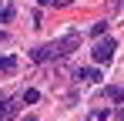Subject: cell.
<instances>
[{
  "label": "cell",
  "mask_w": 124,
  "mask_h": 121,
  "mask_svg": "<svg viewBox=\"0 0 124 121\" xmlns=\"http://www.w3.org/2000/svg\"><path fill=\"white\" fill-rule=\"evenodd\" d=\"M10 17H14V7H0V24H7Z\"/></svg>",
  "instance_id": "9"
},
{
  "label": "cell",
  "mask_w": 124,
  "mask_h": 121,
  "mask_svg": "<svg viewBox=\"0 0 124 121\" xmlns=\"http://www.w3.org/2000/svg\"><path fill=\"white\" fill-rule=\"evenodd\" d=\"M30 57L37 60V64H47V60H61V51H57V44H44V47H34L30 51Z\"/></svg>",
  "instance_id": "2"
},
{
  "label": "cell",
  "mask_w": 124,
  "mask_h": 121,
  "mask_svg": "<svg viewBox=\"0 0 124 121\" xmlns=\"http://www.w3.org/2000/svg\"><path fill=\"white\" fill-rule=\"evenodd\" d=\"M37 3H40V7H54V0H37Z\"/></svg>",
  "instance_id": "11"
},
{
  "label": "cell",
  "mask_w": 124,
  "mask_h": 121,
  "mask_svg": "<svg viewBox=\"0 0 124 121\" xmlns=\"http://www.w3.org/2000/svg\"><path fill=\"white\" fill-rule=\"evenodd\" d=\"M117 121H124V114H121V118H117Z\"/></svg>",
  "instance_id": "14"
},
{
  "label": "cell",
  "mask_w": 124,
  "mask_h": 121,
  "mask_svg": "<svg viewBox=\"0 0 124 121\" xmlns=\"http://www.w3.org/2000/svg\"><path fill=\"white\" fill-rule=\"evenodd\" d=\"M77 78H84V81H101V71H97V67H81Z\"/></svg>",
  "instance_id": "6"
},
{
  "label": "cell",
  "mask_w": 124,
  "mask_h": 121,
  "mask_svg": "<svg viewBox=\"0 0 124 121\" xmlns=\"http://www.w3.org/2000/svg\"><path fill=\"white\" fill-rule=\"evenodd\" d=\"M67 3H70V0H54V7H67Z\"/></svg>",
  "instance_id": "12"
},
{
  "label": "cell",
  "mask_w": 124,
  "mask_h": 121,
  "mask_svg": "<svg viewBox=\"0 0 124 121\" xmlns=\"http://www.w3.org/2000/svg\"><path fill=\"white\" fill-rule=\"evenodd\" d=\"M0 71H3V74H14V71H17V57H10V54L0 57Z\"/></svg>",
  "instance_id": "5"
},
{
  "label": "cell",
  "mask_w": 124,
  "mask_h": 121,
  "mask_svg": "<svg viewBox=\"0 0 124 121\" xmlns=\"http://www.w3.org/2000/svg\"><path fill=\"white\" fill-rule=\"evenodd\" d=\"M20 121H37V118H34V114H27V118H20Z\"/></svg>",
  "instance_id": "13"
},
{
  "label": "cell",
  "mask_w": 124,
  "mask_h": 121,
  "mask_svg": "<svg viewBox=\"0 0 124 121\" xmlns=\"http://www.w3.org/2000/svg\"><path fill=\"white\" fill-rule=\"evenodd\" d=\"M114 51H117V40H97V44H94V60H97V64H111V57H114Z\"/></svg>",
  "instance_id": "1"
},
{
  "label": "cell",
  "mask_w": 124,
  "mask_h": 121,
  "mask_svg": "<svg viewBox=\"0 0 124 121\" xmlns=\"http://www.w3.org/2000/svg\"><path fill=\"white\" fill-rule=\"evenodd\" d=\"M104 30H107V24H104V20H101V24H94V27H91V34H94V37H104Z\"/></svg>",
  "instance_id": "10"
},
{
  "label": "cell",
  "mask_w": 124,
  "mask_h": 121,
  "mask_svg": "<svg viewBox=\"0 0 124 121\" xmlns=\"http://www.w3.org/2000/svg\"><path fill=\"white\" fill-rule=\"evenodd\" d=\"M107 94H111V101H117V104H124V87H111Z\"/></svg>",
  "instance_id": "8"
},
{
  "label": "cell",
  "mask_w": 124,
  "mask_h": 121,
  "mask_svg": "<svg viewBox=\"0 0 124 121\" xmlns=\"http://www.w3.org/2000/svg\"><path fill=\"white\" fill-rule=\"evenodd\" d=\"M54 44H57V51H61V57H67L70 51H77V47H81V37H77V34H67V37L54 40Z\"/></svg>",
  "instance_id": "3"
},
{
  "label": "cell",
  "mask_w": 124,
  "mask_h": 121,
  "mask_svg": "<svg viewBox=\"0 0 124 121\" xmlns=\"http://www.w3.org/2000/svg\"><path fill=\"white\" fill-rule=\"evenodd\" d=\"M14 114H17V101H10V98L0 94V121H10Z\"/></svg>",
  "instance_id": "4"
},
{
  "label": "cell",
  "mask_w": 124,
  "mask_h": 121,
  "mask_svg": "<svg viewBox=\"0 0 124 121\" xmlns=\"http://www.w3.org/2000/svg\"><path fill=\"white\" fill-rule=\"evenodd\" d=\"M37 98H40V94H37V91H34V87H27V91H23V104H37Z\"/></svg>",
  "instance_id": "7"
}]
</instances>
